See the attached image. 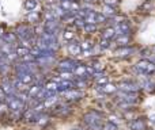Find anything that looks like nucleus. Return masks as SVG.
Wrapping results in <instances>:
<instances>
[{"label": "nucleus", "mask_w": 155, "mask_h": 130, "mask_svg": "<svg viewBox=\"0 0 155 130\" xmlns=\"http://www.w3.org/2000/svg\"><path fill=\"white\" fill-rule=\"evenodd\" d=\"M84 122L87 123L93 130H102L101 126V117L99 114H97L95 111H91L88 114L84 115Z\"/></svg>", "instance_id": "f257e3e1"}, {"label": "nucleus", "mask_w": 155, "mask_h": 130, "mask_svg": "<svg viewBox=\"0 0 155 130\" xmlns=\"http://www.w3.org/2000/svg\"><path fill=\"white\" fill-rule=\"evenodd\" d=\"M136 71L143 75H151L155 72V64H153L150 60H142L136 64Z\"/></svg>", "instance_id": "f03ea898"}, {"label": "nucleus", "mask_w": 155, "mask_h": 130, "mask_svg": "<svg viewBox=\"0 0 155 130\" xmlns=\"http://www.w3.org/2000/svg\"><path fill=\"white\" fill-rule=\"evenodd\" d=\"M7 106H8V109H10V111H12V113L23 111V109H25V103L19 100L18 98H15L14 95L7 98Z\"/></svg>", "instance_id": "7ed1b4c3"}, {"label": "nucleus", "mask_w": 155, "mask_h": 130, "mask_svg": "<svg viewBox=\"0 0 155 130\" xmlns=\"http://www.w3.org/2000/svg\"><path fill=\"white\" fill-rule=\"evenodd\" d=\"M33 33H34V30L33 29H30L29 26L22 24V26H19L18 29H16L15 34L18 35V38H21V40L23 41V40H30V38L33 37Z\"/></svg>", "instance_id": "20e7f679"}, {"label": "nucleus", "mask_w": 155, "mask_h": 130, "mask_svg": "<svg viewBox=\"0 0 155 130\" xmlns=\"http://www.w3.org/2000/svg\"><path fill=\"white\" fill-rule=\"evenodd\" d=\"M15 71H16V73H21V72H30V73H34V71H35L34 62H22L21 61V64L15 65Z\"/></svg>", "instance_id": "39448f33"}, {"label": "nucleus", "mask_w": 155, "mask_h": 130, "mask_svg": "<svg viewBox=\"0 0 155 130\" xmlns=\"http://www.w3.org/2000/svg\"><path fill=\"white\" fill-rule=\"evenodd\" d=\"M18 79L21 81H23L25 84H34V80H35V76L34 73H30V72H21V73H16Z\"/></svg>", "instance_id": "423d86ee"}, {"label": "nucleus", "mask_w": 155, "mask_h": 130, "mask_svg": "<svg viewBox=\"0 0 155 130\" xmlns=\"http://www.w3.org/2000/svg\"><path fill=\"white\" fill-rule=\"evenodd\" d=\"M78 66V62L74 60H63L59 62V69L60 71H71L72 72Z\"/></svg>", "instance_id": "0eeeda50"}, {"label": "nucleus", "mask_w": 155, "mask_h": 130, "mask_svg": "<svg viewBox=\"0 0 155 130\" xmlns=\"http://www.w3.org/2000/svg\"><path fill=\"white\" fill-rule=\"evenodd\" d=\"M63 96H64L65 100H78V99H80L83 96V92L78 90H70L63 92Z\"/></svg>", "instance_id": "6e6552de"}, {"label": "nucleus", "mask_w": 155, "mask_h": 130, "mask_svg": "<svg viewBox=\"0 0 155 130\" xmlns=\"http://www.w3.org/2000/svg\"><path fill=\"white\" fill-rule=\"evenodd\" d=\"M118 88H120L121 91H124V92H137L140 87H139L137 84H135V83H128V81H125V83H121Z\"/></svg>", "instance_id": "1a4fd4ad"}, {"label": "nucleus", "mask_w": 155, "mask_h": 130, "mask_svg": "<svg viewBox=\"0 0 155 130\" xmlns=\"http://www.w3.org/2000/svg\"><path fill=\"white\" fill-rule=\"evenodd\" d=\"M53 113L56 115H59V117H65V115H68L71 113V109L68 106H65V104H57V106L53 107Z\"/></svg>", "instance_id": "9d476101"}, {"label": "nucleus", "mask_w": 155, "mask_h": 130, "mask_svg": "<svg viewBox=\"0 0 155 130\" xmlns=\"http://www.w3.org/2000/svg\"><path fill=\"white\" fill-rule=\"evenodd\" d=\"M59 27H60V24H59V22H57V19H53V21H51V22H45V24H44V31H49V33H54V34H56Z\"/></svg>", "instance_id": "9b49d317"}, {"label": "nucleus", "mask_w": 155, "mask_h": 130, "mask_svg": "<svg viewBox=\"0 0 155 130\" xmlns=\"http://www.w3.org/2000/svg\"><path fill=\"white\" fill-rule=\"evenodd\" d=\"M114 29H116V33H117L118 35H124V34H129V33H131V27H129V24L124 21L120 22V23H117V26H116Z\"/></svg>", "instance_id": "f8f14e48"}, {"label": "nucleus", "mask_w": 155, "mask_h": 130, "mask_svg": "<svg viewBox=\"0 0 155 130\" xmlns=\"http://www.w3.org/2000/svg\"><path fill=\"white\" fill-rule=\"evenodd\" d=\"M75 88V81L72 80H63L59 84V92H65V91H70Z\"/></svg>", "instance_id": "ddd939ff"}, {"label": "nucleus", "mask_w": 155, "mask_h": 130, "mask_svg": "<svg viewBox=\"0 0 155 130\" xmlns=\"http://www.w3.org/2000/svg\"><path fill=\"white\" fill-rule=\"evenodd\" d=\"M68 52H70V54H72V56H78V54H80V52H82V46H80V43L76 42V41H71V42L68 43Z\"/></svg>", "instance_id": "4468645a"}, {"label": "nucleus", "mask_w": 155, "mask_h": 130, "mask_svg": "<svg viewBox=\"0 0 155 130\" xmlns=\"http://www.w3.org/2000/svg\"><path fill=\"white\" fill-rule=\"evenodd\" d=\"M2 88L5 91V94H7L8 96L14 95V94H15V90H16L15 85H14V83H10V80H7V79H5L4 81H3Z\"/></svg>", "instance_id": "2eb2a0df"}, {"label": "nucleus", "mask_w": 155, "mask_h": 130, "mask_svg": "<svg viewBox=\"0 0 155 130\" xmlns=\"http://www.w3.org/2000/svg\"><path fill=\"white\" fill-rule=\"evenodd\" d=\"M74 75L78 77H87L88 75H87V65H82V64H78V66L75 69H74Z\"/></svg>", "instance_id": "dca6fc26"}, {"label": "nucleus", "mask_w": 155, "mask_h": 130, "mask_svg": "<svg viewBox=\"0 0 155 130\" xmlns=\"http://www.w3.org/2000/svg\"><path fill=\"white\" fill-rule=\"evenodd\" d=\"M134 49L132 48H128V46H124V48H120V49H117L116 50V56L117 57H128V56H131L132 53H134Z\"/></svg>", "instance_id": "f3484780"}, {"label": "nucleus", "mask_w": 155, "mask_h": 130, "mask_svg": "<svg viewBox=\"0 0 155 130\" xmlns=\"http://www.w3.org/2000/svg\"><path fill=\"white\" fill-rule=\"evenodd\" d=\"M33 122H35L37 125H45V123L49 122V115L46 114H37L34 118H33Z\"/></svg>", "instance_id": "a211bd4d"}, {"label": "nucleus", "mask_w": 155, "mask_h": 130, "mask_svg": "<svg viewBox=\"0 0 155 130\" xmlns=\"http://www.w3.org/2000/svg\"><path fill=\"white\" fill-rule=\"evenodd\" d=\"M129 128L132 130H144L146 129V122L142 119H135L129 123Z\"/></svg>", "instance_id": "6ab92c4d"}, {"label": "nucleus", "mask_w": 155, "mask_h": 130, "mask_svg": "<svg viewBox=\"0 0 155 130\" xmlns=\"http://www.w3.org/2000/svg\"><path fill=\"white\" fill-rule=\"evenodd\" d=\"M129 41H131V37H129L128 34H124V35H118L116 42H117V45H120V46H128Z\"/></svg>", "instance_id": "aec40b11"}, {"label": "nucleus", "mask_w": 155, "mask_h": 130, "mask_svg": "<svg viewBox=\"0 0 155 130\" xmlns=\"http://www.w3.org/2000/svg\"><path fill=\"white\" fill-rule=\"evenodd\" d=\"M98 90L102 91L104 94H112V92H114V91L117 90V87H116L114 84H110V83H107V84L102 85V87H98Z\"/></svg>", "instance_id": "412c9836"}, {"label": "nucleus", "mask_w": 155, "mask_h": 130, "mask_svg": "<svg viewBox=\"0 0 155 130\" xmlns=\"http://www.w3.org/2000/svg\"><path fill=\"white\" fill-rule=\"evenodd\" d=\"M102 14H104V15H106L107 18H113V16H116L114 8H113L112 5H107V4L104 5V8H102Z\"/></svg>", "instance_id": "4be33fe9"}, {"label": "nucleus", "mask_w": 155, "mask_h": 130, "mask_svg": "<svg viewBox=\"0 0 155 130\" xmlns=\"http://www.w3.org/2000/svg\"><path fill=\"white\" fill-rule=\"evenodd\" d=\"M117 34L116 33V29H113V27H107V29L104 30V33H102V38H106V40H112L114 35Z\"/></svg>", "instance_id": "5701e85b"}, {"label": "nucleus", "mask_w": 155, "mask_h": 130, "mask_svg": "<svg viewBox=\"0 0 155 130\" xmlns=\"http://www.w3.org/2000/svg\"><path fill=\"white\" fill-rule=\"evenodd\" d=\"M40 91H41V84H33L31 87L27 90V95H29L30 98H34Z\"/></svg>", "instance_id": "b1692460"}, {"label": "nucleus", "mask_w": 155, "mask_h": 130, "mask_svg": "<svg viewBox=\"0 0 155 130\" xmlns=\"http://www.w3.org/2000/svg\"><path fill=\"white\" fill-rule=\"evenodd\" d=\"M37 115V113L34 111L33 109H27V110H25L23 111V114H22V118L23 119H26V121H33V118Z\"/></svg>", "instance_id": "393cba45"}, {"label": "nucleus", "mask_w": 155, "mask_h": 130, "mask_svg": "<svg viewBox=\"0 0 155 130\" xmlns=\"http://www.w3.org/2000/svg\"><path fill=\"white\" fill-rule=\"evenodd\" d=\"M52 11L54 12V15H56L57 19H59V18H65V16H67V14H68L67 11H64L61 7H60V5H56V7H53V8H52Z\"/></svg>", "instance_id": "a878e982"}, {"label": "nucleus", "mask_w": 155, "mask_h": 130, "mask_svg": "<svg viewBox=\"0 0 155 130\" xmlns=\"http://www.w3.org/2000/svg\"><path fill=\"white\" fill-rule=\"evenodd\" d=\"M16 38H18V35L15 33H5V34H3V40L7 43H14L16 41Z\"/></svg>", "instance_id": "bb28decb"}, {"label": "nucleus", "mask_w": 155, "mask_h": 130, "mask_svg": "<svg viewBox=\"0 0 155 130\" xmlns=\"http://www.w3.org/2000/svg\"><path fill=\"white\" fill-rule=\"evenodd\" d=\"M107 83H109V79H107V76H105V75H101L99 77H97V79H95V85H97L95 88L102 87V85L107 84Z\"/></svg>", "instance_id": "cd10ccee"}, {"label": "nucleus", "mask_w": 155, "mask_h": 130, "mask_svg": "<svg viewBox=\"0 0 155 130\" xmlns=\"http://www.w3.org/2000/svg\"><path fill=\"white\" fill-rule=\"evenodd\" d=\"M84 22H86V23H93V24H97V12H94V11H91V10H90L88 15L84 18Z\"/></svg>", "instance_id": "c85d7f7f"}, {"label": "nucleus", "mask_w": 155, "mask_h": 130, "mask_svg": "<svg viewBox=\"0 0 155 130\" xmlns=\"http://www.w3.org/2000/svg\"><path fill=\"white\" fill-rule=\"evenodd\" d=\"M15 52H16V54H18V57H25V56H27V54H30V49L26 48V46L16 48Z\"/></svg>", "instance_id": "c756f323"}, {"label": "nucleus", "mask_w": 155, "mask_h": 130, "mask_svg": "<svg viewBox=\"0 0 155 130\" xmlns=\"http://www.w3.org/2000/svg\"><path fill=\"white\" fill-rule=\"evenodd\" d=\"M45 88L46 91H56V92H59V84H57L56 81H53L52 80L51 83H48V84H45Z\"/></svg>", "instance_id": "7c9ffc66"}, {"label": "nucleus", "mask_w": 155, "mask_h": 130, "mask_svg": "<svg viewBox=\"0 0 155 130\" xmlns=\"http://www.w3.org/2000/svg\"><path fill=\"white\" fill-rule=\"evenodd\" d=\"M74 72H71V71H61L60 72V77H61L63 80H72L74 79Z\"/></svg>", "instance_id": "2f4dec72"}, {"label": "nucleus", "mask_w": 155, "mask_h": 130, "mask_svg": "<svg viewBox=\"0 0 155 130\" xmlns=\"http://www.w3.org/2000/svg\"><path fill=\"white\" fill-rule=\"evenodd\" d=\"M35 7H37V0H26L25 3V8L27 11H34Z\"/></svg>", "instance_id": "473e14b6"}, {"label": "nucleus", "mask_w": 155, "mask_h": 130, "mask_svg": "<svg viewBox=\"0 0 155 130\" xmlns=\"http://www.w3.org/2000/svg\"><path fill=\"white\" fill-rule=\"evenodd\" d=\"M60 7H61L64 11L70 12L71 8H72V2H71V0H63V2L60 3Z\"/></svg>", "instance_id": "72a5a7b5"}, {"label": "nucleus", "mask_w": 155, "mask_h": 130, "mask_svg": "<svg viewBox=\"0 0 155 130\" xmlns=\"http://www.w3.org/2000/svg\"><path fill=\"white\" fill-rule=\"evenodd\" d=\"M87 87V81H86L84 77H79L75 80V88H84Z\"/></svg>", "instance_id": "f704fd0d"}, {"label": "nucleus", "mask_w": 155, "mask_h": 130, "mask_svg": "<svg viewBox=\"0 0 155 130\" xmlns=\"http://www.w3.org/2000/svg\"><path fill=\"white\" fill-rule=\"evenodd\" d=\"M44 19H45V22H51V21H53V19H57V18H56V15H54L53 11L49 10V11H46V12L44 14Z\"/></svg>", "instance_id": "c9c22d12"}, {"label": "nucleus", "mask_w": 155, "mask_h": 130, "mask_svg": "<svg viewBox=\"0 0 155 130\" xmlns=\"http://www.w3.org/2000/svg\"><path fill=\"white\" fill-rule=\"evenodd\" d=\"M34 98L37 99L38 102H45V99H46V90H45V88H44V90H41L40 92L34 96Z\"/></svg>", "instance_id": "e433bc0d"}, {"label": "nucleus", "mask_w": 155, "mask_h": 130, "mask_svg": "<svg viewBox=\"0 0 155 130\" xmlns=\"http://www.w3.org/2000/svg\"><path fill=\"white\" fill-rule=\"evenodd\" d=\"M74 37H75V34H74V31H71V30H65L64 33H63V38H64L65 41H72Z\"/></svg>", "instance_id": "4c0bfd02"}, {"label": "nucleus", "mask_w": 155, "mask_h": 130, "mask_svg": "<svg viewBox=\"0 0 155 130\" xmlns=\"http://www.w3.org/2000/svg\"><path fill=\"white\" fill-rule=\"evenodd\" d=\"M14 85H15V88L16 90H21V91H23V90H26V85L27 84H25L23 81H21V80L16 77V80L14 81Z\"/></svg>", "instance_id": "58836bf2"}, {"label": "nucleus", "mask_w": 155, "mask_h": 130, "mask_svg": "<svg viewBox=\"0 0 155 130\" xmlns=\"http://www.w3.org/2000/svg\"><path fill=\"white\" fill-rule=\"evenodd\" d=\"M56 102H57V96L54 95V96H51V98H48V99H45V106L46 107H51V106H53V104H56Z\"/></svg>", "instance_id": "ea45409f"}, {"label": "nucleus", "mask_w": 155, "mask_h": 130, "mask_svg": "<svg viewBox=\"0 0 155 130\" xmlns=\"http://www.w3.org/2000/svg\"><path fill=\"white\" fill-rule=\"evenodd\" d=\"M38 19H40V15L37 12H34V11H30V14L27 15V21L29 22H37Z\"/></svg>", "instance_id": "a19ab883"}, {"label": "nucleus", "mask_w": 155, "mask_h": 130, "mask_svg": "<svg viewBox=\"0 0 155 130\" xmlns=\"http://www.w3.org/2000/svg\"><path fill=\"white\" fill-rule=\"evenodd\" d=\"M83 30H84L86 33H93L97 30V24H93V23H86L84 27H83Z\"/></svg>", "instance_id": "79ce46f5"}, {"label": "nucleus", "mask_w": 155, "mask_h": 130, "mask_svg": "<svg viewBox=\"0 0 155 130\" xmlns=\"http://www.w3.org/2000/svg\"><path fill=\"white\" fill-rule=\"evenodd\" d=\"M80 46H82V50H91L93 49V43H91V41H83L82 43H80Z\"/></svg>", "instance_id": "37998d69"}, {"label": "nucleus", "mask_w": 155, "mask_h": 130, "mask_svg": "<svg viewBox=\"0 0 155 130\" xmlns=\"http://www.w3.org/2000/svg\"><path fill=\"white\" fill-rule=\"evenodd\" d=\"M99 46H101V48H104V49L109 48V46H110V40H106V38H102L101 42H99Z\"/></svg>", "instance_id": "c03bdc74"}, {"label": "nucleus", "mask_w": 155, "mask_h": 130, "mask_svg": "<svg viewBox=\"0 0 155 130\" xmlns=\"http://www.w3.org/2000/svg\"><path fill=\"white\" fill-rule=\"evenodd\" d=\"M102 130H117V125H114V123L109 122V123H106V125L102 128Z\"/></svg>", "instance_id": "a18cd8bd"}, {"label": "nucleus", "mask_w": 155, "mask_h": 130, "mask_svg": "<svg viewBox=\"0 0 155 130\" xmlns=\"http://www.w3.org/2000/svg\"><path fill=\"white\" fill-rule=\"evenodd\" d=\"M107 16L104 15V14H97V23H104L106 21Z\"/></svg>", "instance_id": "49530a36"}, {"label": "nucleus", "mask_w": 155, "mask_h": 130, "mask_svg": "<svg viewBox=\"0 0 155 130\" xmlns=\"http://www.w3.org/2000/svg\"><path fill=\"white\" fill-rule=\"evenodd\" d=\"M7 96H8V95L5 94V91L3 90L2 87H0V103H3V102H4L5 99H7Z\"/></svg>", "instance_id": "de8ad7c7"}, {"label": "nucleus", "mask_w": 155, "mask_h": 130, "mask_svg": "<svg viewBox=\"0 0 155 130\" xmlns=\"http://www.w3.org/2000/svg\"><path fill=\"white\" fill-rule=\"evenodd\" d=\"M91 66L95 69V72H102V71H104V65L99 64V62H95V64H93Z\"/></svg>", "instance_id": "09e8293b"}, {"label": "nucleus", "mask_w": 155, "mask_h": 130, "mask_svg": "<svg viewBox=\"0 0 155 130\" xmlns=\"http://www.w3.org/2000/svg\"><path fill=\"white\" fill-rule=\"evenodd\" d=\"M105 4L114 7V5H117V4H118V0H105Z\"/></svg>", "instance_id": "8fccbe9b"}, {"label": "nucleus", "mask_w": 155, "mask_h": 130, "mask_svg": "<svg viewBox=\"0 0 155 130\" xmlns=\"http://www.w3.org/2000/svg\"><path fill=\"white\" fill-rule=\"evenodd\" d=\"M5 69H7V65H5V62H2V61H0V73L5 72Z\"/></svg>", "instance_id": "3c124183"}, {"label": "nucleus", "mask_w": 155, "mask_h": 130, "mask_svg": "<svg viewBox=\"0 0 155 130\" xmlns=\"http://www.w3.org/2000/svg\"><path fill=\"white\" fill-rule=\"evenodd\" d=\"M150 123H151V125H153L154 128H155V115H153V117H150Z\"/></svg>", "instance_id": "603ef678"}, {"label": "nucleus", "mask_w": 155, "mask_h": 130, "mask_svg": "<svg viewBox=\"0 0 155 130\" xmlns=\"http://www.w3.org/2000/svg\"><path fill=\"white\" fill-rule=\"evenodd\" d=\"M150 61L153 62V64H155V54H154V56H151V57H150Z\"/></svg>", "instance_id": "864d4df0"}, {"label": "nucleus", "mask_w": 155, "mask_h": 130, "mask_svg": "<svg viewBox=\"0 0 155 130\" xmlns=\"http://www.w3.org/2000/svg\"><path fill=\"white\" fill-rule=\"evenodd\" d=\"M3 43H4V42H3V41L0 40V48H2V45H3Z\"/></svg>", "instance_id": "5fc2aeb1"}, {"label": "nucleus", "mask_w": 155, "mask_h": 130, "mask_svg": "<svg viewBox=\"0 0 155 130\" xmlns=\"http://www.w3.org/2000/svg\"><path fill=\"white\" fill-rule=\"evenodd\" d=\"M3 37V33H2V30H0V38H2Z\"/></svg>", "instance_id": "6e6d98bb"}, {"label": "nucleus", "mask_w": 155, "mask_h": 130, "mask_svg": "<svg viewBox=\"0 0 155 130\" xmlns=\"http://www.w3.org/2000/svg\"><path fill=\"white\" fill-rule=\"evenodd\" d=\"M74 130H82V129H74Z\"/></svg>", "instance_id": "4d7b16f0"}]
</instances>
